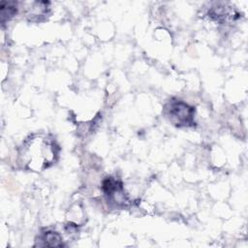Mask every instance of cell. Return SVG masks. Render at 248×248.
<instances>
[{"label":"cell","mask_w":248,"mask_h":248,"mask_svg":"<svg viewBox=\"0 0 248 248\" xmlns=\"http://www.w3.org/2000/svg\"><path fill=\"white\" fill-rule=\"evenodd\" d=\"M16 12H17V6L16 2L2 1L0 5V16H1L2 24H4L6 21L14 17Z\"/></svg>","instance_id":"5b68a950"},{"label":"cell","mask_w":248,"mask_h":248,"mask_svg":"<svg viewBox=\"0 0 248 248\" xmlns=\"http://www.w3.org/2000/svg\"><path fill=\"white\" fill-rule=\"evenodd\" d=\"M48 2H34L32 5V8L29 9V12L27 13V16L30 17L31 20L34 19L35 16H46L48 13Z\"/></svg>","instance_id":"52a82bcc"},{"label":"cell","mask_w":248,"mask_h":248,"mask_svg":"<svg viewBox=\"0 0 248 248\" xmlns=\"http://www.w3.org/2000/svg\"><path fill=\"white\" fill-rule=\"evenodd\" d=\"M169 120L176 127L195 126V108L177 99L170 100L164 108Z\"/></svg>","instance_id":"7a4b0ae2"},{"label":"cell","mask_w":248,"mask_h":248,"mask_svg":"<svg viewBox=\"0 0 248 248\" xmlns=\"http://www.w3.org/2000/svg\"><path fill=\"white\" fill-rule=\"evenodd\" d=\"M208 16L220 23H224L229 19H233L237 14L233 11L232 7H227L224 3H216L208 11Z\"/></svg>","instance_id":"277c9868"},{"label":"cell","mask_w":248,"mask_h":248,"mask_svg":"<svg viewBox=\"0 0 248 248\" xmlns=\"http://www.w3.org/2000/svg\"><path fill=\"white\" fill-rule=\"evenodd\" d=\"M41 241H43V246H49V247H61L64 246V243L62 241L61 235L56 232H50L47 231L44 232V234L41 236Z\"/></svg>","instance_id":"8992f818"},{"label":"cell","mask_w":248,"mask_h":248,"mask_svg":"<svg viewBox=\"0 0 248 248\" xmlns=\"http://www.w3.org/2000/svg\"><path fill=\"white\" fill-rule=\"evenodd\" d=\"M102 190L108 202L116 208L126 207L130 203L122 183L114 177H106L102 183Z\"/></svg>","instance_id":"3957f363"},{"label":"cell","mask_w":248,"mask_h":248,"mask_svg":"<svg viewBox=\"0 0 248 248\" xmlns=\"http://www.w3.org/2000/svg\"><path fill=\"white\" fill-rule=\"evenodd\" d=\"M58 156L59 146L52 136L33 134L18 148L17 163L26 170L38 172L54 165Z\"/></svg>","instance_id":"6da1fadb"}]
</instances>
